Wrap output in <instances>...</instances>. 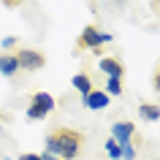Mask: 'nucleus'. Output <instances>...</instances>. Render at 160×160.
I'll return each instance as SVG.
<instances>
[{
    "mask_svg": "<svg viewBox=\"0 0 160 160\" xmlns=\"http://www.w3.org/2000/svg\"><path fill=\"white\" fill-rule=\"evenodd\" d=\"M106 155H109L111 160H122V147H119L114 138H109V141H106Z\"/></svg>",
    "mask_w": 160,
    "mask_h": 160,
    "instance_id": "11",
    "label": "nucleus"
},
{
    "mask_svg": "<svg viewBox=\"0 0 160 160\" xmlns=\"http://www.w3.org/2000/svg\"><path fill=\"white\" fill-rule=\"evenodd\" d=\"M0 3H3L6 8H19V6H22L25 0H0Z\"/></svg>",
    "mask_w": 160,
    "mask_h": 160,
    "instance_id": "15",
    "label": "nucleus"
},
{
    "mask_svg": "<svg viewBox=\"0 0 160 160\" xmlns=\"http://www.w3.org/2000/svg\"><path fill=\"white\" fill-rule=\"evenodd\" d=\"M152 84H155V90L160 92V71H155V76H152Z\"/></svg>",
    "mask_w": 160,
    "mask_h": 160,
    "instance_id": "17",
    "label": "nucleus"
},
{
    "mask_svg": "<svg viewBox=\"0 0 160 160\" xmlns=\"http://www.w3.org/2000/svg\"><path fill=\"white\" fill-rule=\"evenodd\" d=\"M41 160H62V158H57V155H49V152H41Z\"/></svg>",
    "mask_w": 160,
    "mask_h": 160,
    "instance_id": "18",
    "label": "nucleus"
},
{
    "mask_svg": "<svg viewBox=\"0 0 160 160\" xmlns=\"http://www.w3.org/2000/svg\"><path fill=\"white\" fill-rule=\"evenodd\" d=\"M103 92L109 95V98H111V95H122V79H109Z\"/></svg>",
    "mask_w": 160,
    "mask_h": 160,
    "instance_id": "12",
    "label": "nucleus"
},
{
    "mask_svg": "<svg viewBox=\"0 0 160 160\" xmlns=\"http://www.w3.org/2000/svg\"><path fill=\"white\" fill-rule=\"evenodd\" d=\"M0 73L3 76H17L19 73L17 52H3V54H0Z\"/></svg>",
    "mask_w": 160,
    "mask_h": 160,
    "instance_id": "8",
    "label": "nucleus"
},
{
    "mask_svg": "<svg viewBox=\"0 0 160 160\" xmlns=\"http://www.w3.org/2000/svg\"><path fill=\"white\" fill-rule=\"evenodd\" d=\"M71 84H73V90L76 92H82V98H84L87 92H92V79H90V73H76L73 79H71Z\"/></svg>",
    "mask_w": 160,
    "mask_h": 160,
    "instance_id": "9",
    "label": "nucleus"
},
{
    "mask_svg": "<svg viewBox=\"0 0 160 160\" xmlns=\"http://www.w3.org/2000/svg\"><path fill=\"white\" fill-rule=\"evenodd\" d=\"M6 160H11V158H6Z\"/></svg>",
    "mask_w": 160,
    "mask_h": 160,
    "instance_id": "19",
    "label": "nucleus"
},
{
    "mask_svg": "<svg viewBox=\"0 0 160 160\" xmlns=\"http://www.w3.org/2000/svg\"><path fill=\"white\" fill-rule=\"evenodd\" d=\"M136 144H138V138H136V136H133V141L119 144V147H122V158H125V160H136Z\"/></svg>",
    "mask_w": 160,
    "mask_h": 160,
    "instance_id": "13",
    "label": "nucleus"
},
{
    "mask_svg": "<svg viewBox=\"0 0 160 160\" xmlns=\"http://www.w3.org/2000/svg\"><path fill=\"white\" fill-rule=\"evenodd\" d=\"M158 71H160V65H158Z\"/></svg>",
    "mask_w": 160,
    "mask_h": 160,
    "instance_id": "20",
    "label": "nucleus"
},
{
    "mask_svg": "<svg viewBox=\"0 0 160 160\" xmlns=\"http://www.w3.org/2000/svg\"><path fill=\"white\" fill-rule=\"evenodd\" d=\"M43 144H46V149H43V152L57 155V158H62V160H73L76 155L82 152L84 136L79 133V130H73V128H54V130L46 133Z\"/></svg>",
    "mask_w": 160,
    "mask_h": 160,
    "instance_id": "1",
    "label": "nucleus"
},
{
    "mask_svg": "<svg viewBox=\"0 0 160 160\" xmlns=\"http://www.w3.org/2000/svg\"><path fill=\"white\" fill-rule=\"evenodd\" d=\"M138 117L147 119V122H158L160 119V106H155V103H141L138 106Z\"/></svg>",
    "mask_w": 160,
    "mask_h": 160,
    "instance_id": "10",
    "label": "nucleus"
},
{
    "mask_svg": "<svg viewBox=\"0 0 160 160\" xmlns=\"http://www.w3.org/2000/svg\"><path fill=\"white\" fill-rule=\"evenodd\" d=\"M52 109H54V98L49 92H35L27 106V119H43L52 114Z\"/></svg>",
    "mask_w": 160,
    "mask_h": 160,
    "instance_id": "3",
    "label": "nucleus"
},
{
    "mask_svg": "<svg viewBox=\"0 0 160 160\" xmlns=\"http://www.w3.org/2000/svg\"><path fill=\"white\" fill-rule=\"evenodd\" d=\"M98 65H101V71L109 76V79H122V76H125V65H122L119 60H114V57H101Z\"/></svg>",
    "mask_w": 160,
    "mask_h": 160,
    "instance_id": "6",
    "label": "nucleus"
},
{
    "mask_svg": "<svg viewBox=\"0 0 160 160\" xmlns=\"http://www.w3.org/2000/svg\"><path fill=\"white\" fill-rule=\"evenodd\" d=\"M84 106L90 111H101L109 106V95L103 92V90H92V92H87L84 95Z\"/></svg>",
    "mask_w": 160,
    "mask_h": 160,
    "instance_id": "7",
    "label": "nucleus"
},
{
    "mask_svg": "<svg viewBox=\"0 0 160 160\" xmlns=\"http://www.w3.org/2000/svg\"><path fill=\"white\" fill-rule=\"evenodd\" d=\"M19 160H41V155H33V152H25V155H19Z\"/></svg>",
    "mask_w": 160,
    "mask_h": 160,
    "instance_id": "16",
    "label": "nucleus"
},
{
    "mask_svg": "<svg viewBox=\"0 0 160 160\" xmlns=\"http://www.w3.org/2000/svg\"><path fill=\"white\" fill-rule=\"evenodd\" d=\"M17 62L19 71H41L46 65V57L35 49H17Z\"/></svg>",
    "mask_w": 160,
    "mask_h": 160,
    "instance_id": "4",
    "label": "nucleus"
},
{
    "mask_svg": "<svg viewBox=\"0 0 160 160\" xmlns=\"http://www.w3.org/2000/svg\"><path fill=\"white\" fill-rule=\"evenodd\" d=\"M111 41H114V35L103 33L101 27H95V25H87L82 30V35H79V46L82 49H92V52H101L103 43H111Z\"/></svg>",
    "mask_w": 160,
    "mask_h": 160,
    "instance_id": "2",
    "label": "nucleus"
},
{
    "mask_svg": "<svg viewBox=\"0 0 160 160\" xmlns=\"http://www.w3.org/2000/svg\"><path fill=\"white\" fill-rule=\"evenodd\" d=\"M133 136H136V125L133 122H114L111 125V138L117 144H128V141H133Z\"/></svg>",
    "mask_w": 160,
    "mask_h": 160,
    "instance_id": "5",
    "label": "nucleus"
},
{
    "mask_svg": "<svg viewBox=\"0 0 160 160\" xmlns=\"http://www.w3.org/2000/svg\"><path fill=\"white\" fill-rule=\"evenodd\" d=\"M0 46H3L6 52L14 49V46H17V35H8V38H3V43H0Z\"/></svg>",
    "mask_w": 160,
    "mask_h": 160,
    "instance_id": "14",
    "label": "nucleus"
}]
</instances>
